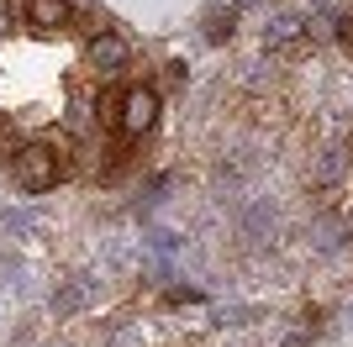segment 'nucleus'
<instances>
[{
    "label": "nucleus",
    "instance_id": "nucleus-1",
    "mask_svg": "<svg viewBox=\"0 0 353 347\" xmlns=\"http://www.w3.org/2000/svg\"><path fill=\"white\" fill-rule=\"evenodd\" d=\"M11 174L27 195H43V189H53V179H59V153L48 143H27V147H16Z\"/></svg>",
    "mask_w": 353,
    "mask_h": 347
},
{
    "label": "nucleus",
    "instance_id": "nucleus-2",
    "mask_svg": "<svg viewBox=\"0 0 353 347\" xmlns=\"http://www.w3.org/2000/svg\"><path fill=\"white\" fill-rule=\"evenodd\" d=\"M117 121H121V132H127V137L153 132V121H159V95H153L148 85H132L127 95H121V105H117Z\"/></svg>",
    "mask_w": 353,
    "mask_h": 347
},
{
    "label": "nucleus",
    "instance_id": "nucleus-3",
    "mask_svg": "<svg viewBox=\"0 0 353 347\" xmlns=\"http://www.w3.org/2000/svg\"><path fill=\"white\" fill-rule=\"evenodd\" d=\"M121 63H127V43H121L117 32H101V37L90 43V69H101V74H117Z\"/></svg>",
    "mask_w": 353,
    "mask_h": 347
},
{
    "label": "nucleus",
    "instance_id": "nucleus-4",
    "mask_svg": "<svg viewBox=\"0 0 353 347\" xmlns=\"http://www.w3.org/2000/svg\"><path fill=\"white\" fill-rule=\"evenodd\" d=\"M69 16H74L69 0H27V21L32 27H63Z\"/></svg>",
    "mask_w": 353,
    "mask_h": 347
},
{
    "label": "nucleus",
    "instance_id": "nucleus-5",
    "mask_svg": "<svg viewBox=\"0 0 353 347\" xmlns=\"http://www.w3.org/2000/svg\"><path fill=\"white\" fill-rule=\"evenodd\" d=\"M301 32H306V27H301V16L285 11V16H274V21L264 27V43L269 48H301Z\"/></svg>",
    "mask_w": 353,
    "mask_h": 347
},
{
    "label": "nucleus",
    "instance_id": "nucleus-6",
    "mask_svg": "<svg viewBox=\"0 0 353 347\" xmlns=\"http://www.w3.org/2000/svg\"><path fill=\"white\" fill-rule=\"evenodd\" d=\"M338 174H343V153H338V147H327V153H322V163H316V174H311V179H316V185H327V179H338Z\"/></svg>",
    "mask_w": 353,
    "mask_h": 347
},
{
    "label": "nucleus",
    "instance_id": "nucleus-7",
    "mask_svg": "<svg viewBox=\"0 0 353 347\" xmlns=\"http://www.w3.org/2000/svg\"><path fill=\"white\" fill-rule=\"evenodd\" d=\"M0 21H6V16H0Z\"/></svg>",
    "mask_w": 353,
    "mask_h": 347
}]
</instances>
